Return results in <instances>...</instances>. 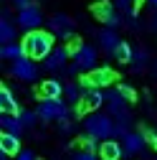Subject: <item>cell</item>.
<instances>
[{
  "label": "cell",
  "mask_w": 157,
  "mask_h": 160,
  "mask_svg": "<svg viewBox=\"0 0 157 160\" xmlns=\"http://www.w3.org/2000/svg\"><path fill=\"white\" fill-rule=\"evenodd\" d=\"M23 48H26V56L33 58V61H46L51 56V51L56 48L53 46V33L51 31H31L23 36Z\"/></svg>",
  "instance_id": "6da1fadb"
},
{
  "label": "cell",
  "mask_w": 157,
  "mask_h": 160,
  "mask_svg": "<svg viewBox=\"0 0 157 160\" xmlns=\"http://www.w3.org/2000/svg\"><path fill=\"white\" fill-rule=\"evenodd\" d=\"M84 132L91 135V137H96L99 142L112 140L114 137V119H112V114H107V112H91V114H86Z\"/></svg>",
  "instance_id": "7a4b0ae2"
},
{
  "label": "cell",
  "mask_w": 157,
  "mask_h": 160,
  "mask_svg": "<svg viewBox=\"0 0 157 160\" xmlns=\"http://www.w3.org/2000/svg\"><path fill=\"white\" fill-rule=\"evenodd\" d=\"M36 112H38L41 119H46V122H53V119L56 122H64V119L71 117L66 99H41V104L36 107Z\"/></svg>",
  "instance_id": "3957f363"
},
{
  "label": "cell",
  "mask_w": 157,
  "mask_h": 160,
  "mask_svg": "<svg viewBox=\"0 0 157 160\" xmlns=\"http://www.w3.org/2000/svg\"><path fill=\"white\" fill-rule=\"evenodd\" d=\"M114 79H117V74H114L109 66H99V69L89 71V74L81 79V87H84V89H104V87H112V84H114Z\"/></svg>",
  "instance_id": "277c9868"
},
{
  "label": "cell",
  "mask_w": 157,
  "mask_h": 160,
  "mask_svg": "<svg viewBox=\"0 0 157 160\" xmlns=\"http://www.w3.org/2000/svg\"><path fill=\"white\" fill-rule=\"evenodd\" d=\"M15 26L18 28H23V31H41V26H43V13H41V8L38 5H31V8H26V10H18V15H15Z\"/></svg>",
  "instance_id": "5b68a950"
},
{
  "label": "cell",
  "mask_w": 157,
  "mask_h": 160,
  "mask_svg": "<svg viewBox=\"0 0 157 160\" xmlns=\"http://www.w3.org/2000/svg\"><path fill=\"white\" fill-rule=\"evenodd\" d=\"M48 28L53 36L58 38H64V41H69V38H74V31H76V23H74V18H69L66 13H56L48 18Z\"/></svg>",
  "instance_id": "8992f818"
},
{
  "label": "cell",
  "mask_w": 157,
  "mask_h": 160,
  "mask_svg": "<svg viewBox=\"0 0 157 160\" xmlns=\"http://www.w3.org/2000/svg\"><path fill=\"white\" fill-rule=\"evenodd\" d=\"M107 102V92L102 89H86L84 92V99L78 102L76 107V114L81 117V114H91V112H99V107Z\"/></svg>",
  "instance_id": "52a82bcc"
},
{
  "label": "cell",
  "mask_w": 157,
  "mask_h": 160,
  "mask_svg": "<svg viewBox=\"0 0 157 160\" xmlns=\"http://www.w3.org/2000/svg\"><path fill=\"white\" fill-rule=\"evenodd\" d=\"M91 13H94L96 21L107 23L109 28H117V26L122 23V15L117 13V8H114L112 3H107V0H99V3H94V5H91Z\"/></svg>",
  "instance_id": "ba28073f"
},
{
  "label": "cell",
  "mask_w": 157,
  "mask_h": 160,
  "mask_svg": "<svg viewBox=\"0 0 157 160\" xmlns=\"http://www.w3.org/2000/svg\"><path fill=\"white\" fill-rule=\"evenodd\" d=\"M107 104H109V107H107L109 114L117 119V122H127V125H129V119H132V117H129V109H127L129 102H127V99H122V94L117 92V89L107 94Z\"/></svg>",
  "instance_id": "9c48e42d"
},
{
  "label": "cell",
  "mask_w": 157,
  "mask_h": 160,
  "mask_svg": "<svg viewBox=\"0 0 157 160\" xmlns=\"http://www.w3.org/2000/svg\"><path fill=\"white\" fill-rule=\"evenodd\" d=\"M10 74L15 79H21V82H36V79H38V66H36L33 58L23 56V58H18V61H13Z\"/></svg>",
  "instance_id": "30bf717a"
},
{
  "label": "cell",
  "mask_w": 157,
  "mask_h": 160,
  "mask_svg": "<svg viewBox=\"0 0 157 160\" xmlns=\"http://www.w3.org/2000/svg\"><path fill=\"white\" fill-rule=\"evenodd\" d=\"M96 58H99V51L89 43H81V48L74 53V64L81 71H94V69H99L96 66Z\"/></svg>",
  "instance_id": "8fae6325"
},
{
  "label": "cell",
  "mask_w": 157,
  "mask_h": 160,
  "mask_svg": "<svg viewBox=\"0 0 157 160\" xmlns=\"http://www.w3.org/2000/svg\"><path fill=\"white\" fill-rule=\"evenodd\" d=\"M71 56H74V53H71L69 46H56V48L51 51V56L43 61V69H48V71H61Z\"/></svg>",
  "instance_id": "7c38bea8"
},
{
  "label": "cell",
  "mask_w": 157,
  "mask_h": 160,
  "mask_svg": "<svg viewBox=\"0 0 157 160\" xmlns=\"http://www.w3.org/2000/svg\"><path fill=\"white\" fill-rule=\"evenodd\" d=\"M96 41H99L102 51H107L109 56H114V51L119 48V43H122V38L117 36L114 28H104V31H96Z\"/></svg>",
  "instance_id": "4fadbf2b"
},
{
  "label": "cell",
  "mask_w": 157,
  "mask_h": 160,
  "mask_svg": "<svg viewBox=\"0 0 157 160\" xmlns=\"http://www.w3.org/2000/svg\"><path fill=\"white\" fill-rule=\"evenodd\" d=\"M147 145V137L145 132H129L124 140H122V150H124V158L127 155H137V152H142Z\"/></svg>",
  "instance_id": "5bb4252c"
},
{
  "label": "cell",
  "mask_w": 157,
  "mask_h": 160,
  "mask_svg": "<svg viewBox=\"0 0 157 160\" xmlns=\"http://www.w3.org/2000/svg\"><path fill=\"white\" fill-rule=\"evenodd\" d=\"M66 84H61L58 79H46L41 84V99H64Z\"/></svg>",
  "instance_id": "9a60e30c"
},
{
  "label": "cell",
  "mask_w": 157,
  "mask_h": 160,
  "mask_svg": "<svg viewBox=\"0 0 157 160\" xmlns=\"http://www.w3.org/2000/svg\"><path fill=\"white\" fill-rule=\"evenodd\" d=\"M0 112H3V114H21V112H23L21 104L15 102V97H13V92H10L8 87L0 89Z\"/></svg>",
  "instance_id": "2e32d148"
},
{
  "label": "cell",
  "mask_w": 157,
  "mask_h": 160,
  "mask_svg": "<svg viewBox=\"0 0 157 160\" xmlns=\"http://www.w3.org/2000/svg\"><path fill=\"white\" fill-rule=\"evenodd\" d=\"M0 127H3L5 135H15V137L23 135V122L18 114H3L0 117Z\"/></svg>",
  "instance_id": "e0dca14e"
},
{
  "label": "cell",
  "mask_w": 157,
  "mask_h": 160,
  "mask_svg": "<svg viewBox=\"0 0 157 160\" xmlns=\"http://www.w3.org/2000/svg\"><path fill=\"white\" fill-rule=\"evenodd\" d=\"M99 152H102V160H119V158H124L122 142H117V140H107V142H102Z\"/></svg>",
  "instance_id": "ac0fdd59"
},
{
  "label": "cell",
  "mask_w": 157,
  "mask_h": 160,
  "mask_svg": "<svg viewBox=\"0 0 157 160\" xmlns=\"http://www.w3.org/2000/svg\"><path fill=\"white\" fill-rule=\"evenodd\" d=\"M84 87H81V82H69L66 84V92H64V99H66V102L69 104H76L78 107V102H81V99H84Z\"/></svg>",
  "instance_id": "d6986e66"
},
{
  "label": "cell",
  "mask_w": 157,
  "mask_h": 160,
  "mask_svg": "<svg viewBox=\"0 0 157 160\" xmlns=\"http://www.w3.org/2000/svg\"><path fill=\"white\" fill-rule=\"evenodd\" d=\"M0 152H5V155H18L21 152V137H15V135H0Z\"/></svg>",
  "instance_id": "ffe728a7"
},
{
  "label": "cell",
  "mask_w": 157,
  "mask_h": 160,
  "mask_svg": "<svg viewBox=\"0 0 157 160\" xmlns=\"http://www.w3.org/2000/svg\"><path fill=\"white\" fill-rule=\"evenodd\" d=\"M26 56V48L23 43H8V46H0V58L5 61H18V58Z\"/></svg>",
  "instance_id": "44dd1931"
},
{
  "label": "cell",
  "mask_w": 157,
  "mask_h": 160,
  "mask_svg": "<svg viewBox=\"0 0 157 160\" xmlns=\"http://www.w3.org/2000/svg\"><path fill=\"white\" fill-rule=\"evenodd\" d=\"M0 43L3 46L15 43V26L8 21V18H0Z\"/></svg>",
  "instance_id": "7402d4cb"
},
{
  "label": "cell",
  "mask_w": 157,
  "mask_h": 160,
  "mask_svg": "<svg viewBox=\"0 0 157 160\" xmlns=\"http://www.w3.org/2000/svg\"><path fill=\"white\" fill-rule=\"evenodd\" d=\"M132 56H134V48L127 41H122L119 48L114 51V58H117V61H122V64H132Z\"/></svg>",
  "instance_id": "603a6c76"
},
{
  "label": "cell",
  "mask_w": 157,
  "mask_h": 160,
  "mask_svg": "<svg viewBox=\"0 0 157 160\" xmlns=\"http://www.w3.org/2000/svg\"><path fill=\"white\" fill-rule=\"evenodd\" d=\"M147 61H150L147 48H134V56H132V69H134V71H142Z\"/></svg>",
  "instance_id": "cb8c5ba5"
},
{
  "label": "cell",
  "mask_w": 157,
  "mask_h": 160,
  "mask_svg": "<svg viewBox=\"0 0 157 160\" xmlns=\"http://www.w3.org/2000/svg\"><path fill=\"white\" fill-rule=\"evenodd\" d=\"M78 145L84 148V152H99V148H102V142H99L96 137H91V135L78 137Z\"/></svg>",
  "instance_id": "d4e9b609"
},
{
  "label": "cell",
  "mask_w": 157,
  "mask_h": 160,
  "mask_svg": "<svg viewBox=\"0 0 157 160\" xmlns=\"http://www.w3.org/2000/svg\"><path fill=\"white\" fill-rule=\"evenodd\" d=\"M18 117H21L23 127H36V122L41 119V117H38V112H28V109H23L21 114H18Z\"/></svg>",
  "instance_id": "484cf974"
},
{
  "label": "cell",
  "mask_w": 157,
  "mask_h": 160,
  "mask_svg": "<svg viewBox=\"0 0 157 160\" xmlns=\"http://www.w3.org/2000/svg\"><path fill=\"white\" fill-rule=\"evenodd\" d=\"M117 92H119L122 99H127V102H134V99H137V94H134V89H132L129 84H119V87H117Z\"/></svg>",
  "instance_id": "4316f807"
},
{
  "label": "cell",
  "mask_w": 157,
  "mask_h": 160,
  "mask_svg": "<svg viewBox=\"0 0 157 160\" xmlns=\"http://www.w3.org/2000/svg\"><path fill=\"white\" fill-rule=\"evenodd\" d=\"M145 132V137H147V142L152 145V148H157V132L155 130H142Z\"/></svg>",
  "instance_id": "83f0119b"
},
{
  "label": "cell",
  "mask_w": 157,
  "mask_h": 160,
  "mask_svg": "<svg viewBox=\"0 0 157 160\" xmlns=\"http://www.w3.org/2000/svg\"><path fill=\"white\" fill-rule=\"evenodd\" d=\"M15 160H36V155H33V150H21L15 155Z\"/></svg>",
  "instance_id": "f1b7e54d"
},
{
  "label": "cell",
  "mask_w": 157,
  "mask_h": 160,
  "mask_svg": "<svg viewBox=\"0 0 157 160\" xmlns=\"http://www.w3.org/2000/svg\"><path fill=\"white\" fill-rule=\"evenodd\" d=\"M10 3L18 8V10H26V8H31L33 3H31V0H10Z\"/></svg>",
  "instance_id": "f546056e"
},
{
  "label": "cell",
  "mask_w": 157,
  "mask_h": 160,
  "mask_svg": "<svg viewBox=\"0 0 157 160\" xmlns=\"http://www.w3.org/2000/svg\"><path fill=\"white\" fill-rule=\"evenodd\" d=\"M74 160H96V158H94V152H84V150H81V152L74 155Z\"/></svg>",
  "instance_id": "4dcf8cb0"
},
{
  "label": "cell",
  "mask_w": 157,
  "mask_h": 160,
  "mask_svg": "<svg viewBox=\"0 0 157 160\" xmlns=\"http://www.w3.org/2000/svg\"><path fill=\"white\" fill-rule=\"evenodd\" d=\"M132 3H134V0H117V8H122V10L127 13V10L132 8Z\"/></svg>",
  "instance_id": "1f68e13d"
},
{
  "label": "cell",
  "mask_w": 157,
  "mask_h": 160,
  "mask_svg": "<svg viewBox=\"0 0 157 160\" xmlns=\"http://www.w3.org/2000/svg\"><path fill=\"white\" fill-rule=\"evenodd\" d=\"M71 130H74V125L69 122V119H64V122H61V132H64V135H69Z\"/></svg>",
  "instance_id": "d6a6232c"
},
{
  "label": "cell",
  "mask_w": 157,
  "mask_h": 160,
  "mask_svg": "<svg viewBox=\"0 0 157 160\" xmlns=\"http://www.w3.org/2000/svg\"><path fill=\"white\" fill-rule=\"evenodd\" d=\"M150 28L157 33V10H155V13H152V18H150Z\"/></svg>",
  "instance_id": "836d02e7"
},
{
  "label": "cell",
  "mask_w": 157,
  "mask_h": 160,
  "mask_svg": "<svg viewBox=\"0 0 157 160\" xmlns=\"http://www.w3.org/2000/svg\"><path fill=\"white\" fill-rule=\"evenodd\" d=\"M78 71H81V69H78V66H76V64H71V66H69V69H66V74H69V76H76V74H78Z\"/></svg>",
  "instance_id": "e575fe53"
},
{
  "label": "cell",
  "mask_w": 157,
  "mask_h": 160,
  "mask_svg": "<svg viewBox=\"0 0 157 160\" xmlns=\"http://www.w3.org/2000/svg\"><path fill=\"white\" fill-rule=\"evenodd\" d=\"M147 3H150V8H152V10H157V0H147Z\"/></svg>",
  "instance_id": "d590c367"
},
{
  "label": "cell",
  "mask_w": 157,
  "mask_h": 160,
  "mask_svg": "<svg viewBox=\"0 0 157 160\" xmlns=\"http://www.w3.org/2000/svg\"><path fill=\"white\" fill-rule=\"evenodd\" d=\"M134 3H147V0H134Z\"/></svg>",
  "instance_id": "8d00e7d4"
},
{
  "label": "cell",
  "mask_w": 157,
  "mask_h": 160,
  "mask_svg": "<svg viewBox=\"0 0 157 160\" xmlns=\"http://www.w3.org/2000/svg\"><path fill=\"white\" fill-rule=\"evenodd\" d=\"M155 76H157V64H155Z\"/></svg>",
  "instance_id": "74e56055"
},
{
  "label": "cell",
  "mask_w": 157,
  "mask_h": 160,
  "mask_svg": "<svg viewBox=\"0 0 157 160\" xmlns=\"http://www.w3.org/2000/svg\"><path fill=\"white\" fill-rule=\"evenodd\" d=\"M96 3H99V0H96Z\"/></svg>",
  "instance_id": "f35d334b"
}]
</instances>
